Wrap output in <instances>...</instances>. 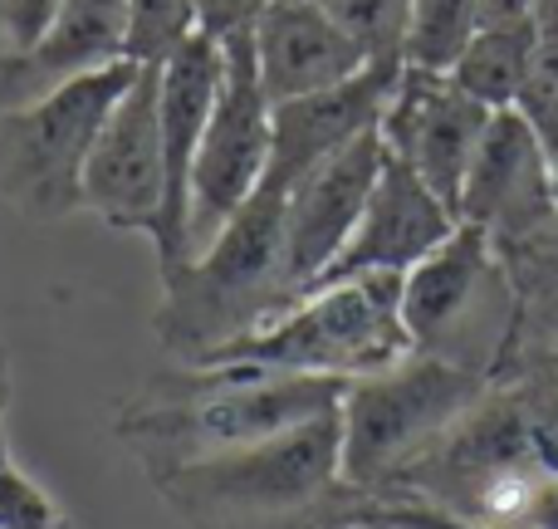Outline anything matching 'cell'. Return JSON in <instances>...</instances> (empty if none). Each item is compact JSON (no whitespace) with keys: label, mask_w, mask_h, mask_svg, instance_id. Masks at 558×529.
Here are the masks:
<instances>
[{"label":"cell","mask_w":558,"mask_h":529,"mask_svg":"<svg viewBox=\"0 0 558 529\" xmlns=\"http://www.w3.org/2000/svg\"><path fill=\"white\" fill-rule=\"evenodd\" d=\"M348 377L279 373L260 363H206L186 373L147 377V387L118 412L113 436L133 446L147 476L182 461L255 446L299 422L338 412Z\"/></svg>","instance_id":"6da1fadb"},{"label":"cell","mask_w":558,"mask_h":529,"mask_svg":"<svg viewBox=\"0 0 558 529\" xmlns=\"http://www.w3.org/2000/svg\"><path fill=\"white\" fill-rule=\"evenodd\" d=\"M192 529H304L348 501L343 422L324 412L255 446L147 476Z\"/></svg>","instance_id":"7a4b0ae2"},{"label":"cell","mask_w":558,"mask_h":529,"mask_svg":"<svg viewBox=\"0 0 558 529\" xmlns=\"http://www.w3.org/2000/svg\"><path fill=\"white\" fill-rule=\"evenodd\" d=\"M299 299L284 275V192L260 187L206 251L162 275L153 334L186 368H202L226 344L265 328Z\"/></svg>","instance_id":"3957f363"},{"label":"cell","mask_w":558,"mask_h":529,"mask_svg":"<svg viewBox=\"0 0 558 529\" xmlns=\"http://www.w3.org/2000/svg\"><path fill=\"white\" fill-rule=\"evenodd\" d=\"M558 476L549 442L520 397L485 393L373 501H412L456 520H520L539 481Z\"/></svg>","instance_id":"277c9868"},{"label":"cell","mask_w":558,"mask_h":529,"mask_svg":"<svg viewBox=\"0 0 558 529\" xmlns=\"http://www.w3.org/2000/svg\"><path fill=\"white\" fill-rule=\"evenodd\" d=\"M407 353H416V348L402 324V275H353L299 294L279 318L226 344L211 363L367 377L402 363Z\"/></svg>","instance_id":"5b68a950"},{"label":"cell","mask_w":558,"mask_h":529,"mask_svg":"<svg viewBox=\"0 0 558 529\" xmlns=\"http://www.w3.org/2000/svg\"><path fill=\"white\" fill-rule=\"evenodd\" d=\"M485 393L490 387L475 368L436 353H407L383 373L348 377V393L338 402L343 485L353 495L387 491V481L407 461H416Z\"/></svg>","instance_id":"8992f818"},{"label":"cell","mask_w":558,"mask_h":529,"mask_svg":"<svg viewBox=\"0 0 558 529\" xmlns=\"http://www.w3.org/2000/svg\"><path fill=\"white\" fill-rule=\"evenodd\" d=\"M137 64H118L84 74L25 108L0 113V202L35 226H54L84 212V167L94 137Z\"/></svg>","instance_id":"52a82bcc"},{"label":"cell","mask_w":558,"mask_h":529,"mask_svg":"<svg viewBox=\"0 0 558 529\" xmlns=\"http://www.w3.org/2000/svg\"><path fill=\"white\" fill-rule=\"evenodd\" d=\"M275 104L255 64V29L221 39V88L202 133L192 172V255L226 231L235 212L260 192L270 167Z\"/></svg>","instance_id":"ba28073f"},{"label":"cell","mask_w":558,"mask_h":529,"mask_svg":"<svg viewBox=\"0 0 558 529\" xmlns=\"http://www.w3.org/2000/svg\"><path fill=\"white\" fill-rule=\"evenodd\" d=\"M167 163H162V64H137L133 84L113 104L84 167V212L113 231L153 241L162 221Z\"/></svg>","instance_id":"9c48e42d"},{"label":"cell","mask_w":558,"mask_h":529,"mask_svg":"<svg viewBox=\"0 0 558 529\" xmlns=\"http://www.w3.org/2000/svg\"><path fill=\"white\" fill-rule=\"evenodd\" d=\"M490 118H495V108H485L481 98L456 88L451 74L422 69V64H402L377 133H383L387 153L402 157V163L461 216V187H465L471 157H475V147H481Z\"/></svg>","instance_id":"30bf717a"},{"label":"cell","mask_w":558,"mask_h":529,"mask_svg":"<svg viewBox=\"0 0 558 529\" xmlns=\"http://www.w3.org/2000/svg\"><path fill=\"white\" fill-rule=\"evenodd\" d=\"M383 163L387 143L373 128L284 192V275L299 294L324 279V269L338 261L348 236L357 231L367 196L383 177Z\"/></svg>","instance_id":"8fae6325"},{"label":"cell","mask_w":558,"mask_h":529,"mask_svg":"<svg viewBox=\"0 0 558 529\" xmlns=\"http://www.w3.org/2000/svg\"><path fill=\"white\" fill-rule=\"evenodd\" d=\"M221 88V39L192 35L162 64V163L167 196L162 221L153 231L157 275H172L192 261V172L202 153V133Z\"/></svg>","instance_id":"7c38bea8"},{"label":"cell","mask_w":558,"mask_h":529,"mask_svg":"<svg viewBox=\"0 0 558 529\" xmlns=\"http://www.w3.org/2000/svg\"><path fill=\"white\" fill-rule=\"evenodd\" d=\"M456 226H461V216H456L402 157L387 153L383 177H377L373 196H367V206H363V221H357V231L348 236V245L338 251V261L324 269L318 285L353 279V275H407V269L422 265Z\"/></svg>","instance_id":"4fadbf2b"},{"label":"cell","mask_w":558,"mask_h":529,"mask_svg":"<svg viewBox=\"0 0 558 529\" xmlns=\"http://www.w3.org/2000/svg\"><path fill=\"white\" fill-rule=\"evenodd\" d=\"M554 157L520 108H495L461 187V221L481 231H530L554 216Z\"/></svg>","instance_id":"5bb4252c"},{"label":"cell","mask_w":558,"mask_h":529,"mask_svg":"<svg viewBox=\"0 0 558 529\" xmlns=\"http://www.w3.org/2000/svg\"><path fill=\"white\" fill-rule=\"evenodd\" d=\"M397 74H402V64H367L363 74H353L348 84L275 104L270 167H265L260 187L289 192L304 172H314L318 163H328V157L343 153L348 143L373 133V128L383 123V108H387V98H392Z\"/></svg>","instance_id":"9a60e30c"},{"label":"cell","mask_w":558,"mask_h":529,"mask_svg":"<svg viewBox=\"0 0 558 529\" xmlns=\"http://www.w3.org/2000/svg\"><path fill=\"white\" fill-rule=\"evenodd\" d=\"M255 64L270 104L304 94H324L348 84L373 59L348 35V25L318 0H275L255 25Z\"/></svg>","instance_id":"2e32d148"},{"label":"cell","mask_w":558,"mask_h":529,"mask_svg":"<svg viewBox=\"0 0 558 529\" xmlns=\"http://www.w3.org/2000/svg\"><path fill=\"white\" fill-rule=\"evenodd\" d=\"M128 39V0H64L45 35L15 59H0V113L25 108L84 74L118 64Z\"/></svg>","instance_id":"e0dca14e"},{"label":"cell","mask_w":558,"mask_h":529,"mask_svg":"<svg viewBox=\"0 0 558 529\" xmlns=\"http://www.w3.org/2000/svg\"><path fill=\"white\" fill-rule=\"evenodd\" d=\"M490 285H495L490 231L461 221L422 265H412L402 275V324L416 353L446 358V344L481 309V294Z\"/></svg>","instance_id":"ac0fdd59"},{"label":"cell","mask_w":558,"mask_h":529,"mask_svg":"<svg viewBox=\"0 0 558 529\" xmlns=\"http://www.w3.org/2000/svg\"><path fill=\"white\" fill-rule=\"evenodd\" d=\"M539 39H544L539 20L481 25L471 39H465V49L456 55V64L446 69V74H451L456 88H465L471 98H481L485 108H514Z\"/></svg>","instance_id":"d6986e66"},{"label":"cell","mask_w":558,"mask_h":529,"mask_svg":"<svg viewBox=\"0 0 558 529\" xmlns=\"http://www.w3.org/2000/svg\"><path fill=\"white\" fill-rule=\"evenodd\" d=\"M475 29H481V0H416L412 35H407V64L446 74Z\"/></svg>","instance_id":"ffe728a7"},{"label":"cell","mask_w":558,"mask_h":529,"mask_svg":"<svg viewBox=\"0 0 558 529\" xmlns=\"http://www.w3.org/2000/svg\"><path fill=\"white\" fill-rule=\"evenodd\" d=\"M192 35H202L192 0H128V64H167Z\"/></svg>","instance_id":"44dd1931"},{"label":"cell","mask_w":558,"mask_h":529,"mask_svg":"<svg viewBox=\"0 0 558 529\" xmlns=\"http://www.w3.org/2000/svg\"><path fill=\"white\" fill-rule=\"evenodd\" d=\"M412 5L416 0H328V10L343 20L373 64H407Z\"/></svg>","instance_id":"7402d4cb"},{"label":"cell","mask_w":558,"mask_h":529,"mask_svg":"<svg viewBox=\"0 0 558 529\" xmlns=\"http://www.w3.org/2000/svg\"><path fill=\"white\" fill-rule=\"evenodd\" d=\"M524 118L534 123V133L544 137L549 157L558 163V35H544L539 49H534V64L524 74V88L514 98Z\"/></svg>","instance_id":"603a6c76"},{"label":"cell","mask_w":558,"mask_h":529,"mask_svg":"<svg viewBox=\"0 0 558 529\" xmlns=\"http://www.w3.org/2000/svg\"><path fill=\"white\" fill-rule=\"evenodd\" d=\"M0 529H74L45 485H35L15 461L0 466Z\"/></svg>","instance_id":"cb8c5ba5"},{"label":"cell","mask_w":558,"mask_h":529,"mask_svg":"<svg viewBox=\"0 0 558 529\" xmlns=\"http://www.w3.org/2000/svg\"><path fill=\"white\" fill-rule=\"evenodd\" d=\"M64 0H0V59H15L45 35Z\"/></svg>","instance_id":"d4e9b609"},{"label":"cell","mask_w":558,"mask_h":529,"mask_svg":"<svg viewBox=\"0 0 558 529\" xmlns=\"http://www.w3.org/2000/svg\"><path fill=\"white\" fill-rule=\"evenodd\" d=\"M196 5V29L211 39H231L260 25V15L275 0H192Z\"/></svg>","instance_id":"484cf974"},{"label":"cell","mask_w":558,"mask_h":529,"mask_svg":"<svg viewBox=\"0 0 558 529\" xmlns=\"http://www.w3.org/2000/svg\"><path fill=\"white\" fill-rule=\"evenodd\" d=\"M520 525H530V529H558V476L539 481V491H534L530 505H524Z\"/></svg>","instance_id":"4316f807"},{"label":"cell","mask_w":558,"mask_h":529,"mask_svg":"<svg viewBox=\"0 0 558 529\" xmlns=\"http://www.w3.org/2000/svg\"><path fill=\"white\" fill-rule=\"evenodd\" d=\"M510 20H539V0H481V25H510Z\"/></svg>","instance_id":"83f0119b"},{"label":"cell","mask_w":558,"mask_h":529,"mask_svg":"<svg viewBox=\"0 0 558 529\" xmlns=\"http://www.w3.org/2000/svg\"><path fill=\"white\" fill-rule=\"evenodd\" d=\"M348 495H353V491H348ZM333 520L343 525V529H412V525H387V520H373V515H357V510H348V501L338 505Z\"/></svg>","instance_id":"f1b7e54d"},{"label":"cell","mask_w":558,"mask_h":529,"mask_svg":"<svg viewBox=\"0 0 558 529\" xmlns=\"http://www.w3.org/2000/svg\"><path fill=\"white\" fill-rule=\"evenodd\" d=\"M539 29L558 35V0H539Z\"/></svg>","instance_id":"f546056e"},{"label":"cell","mask_w":558,"mask_h":529,"mask_svg":"<svg viewBox=\"0 0 558 529\" xmlns=\"http://www.w3.org/2000/svg\"><path fill=\"white\" fill-rule=\"evenodd\" d=\"M10 461V452H5V407H0V466Z\"/></svg>","instance_id":"4dcf8cb0"},{"label":"cell","mask_w":558,"mask_h":529,"mask_svg":"<svg viewBox=\"0 0 558 529\" xmlns=\"http://www.w3.org/2000/svg\"><path fill=\"white\" fill-rule=\"evenodd\" d=\"M304 529H343L338 520H318V525H304Z\"/></svg>","instance_id":"1f68e13d"},{"label":"cell","mask_w":558,"mask_h":529,"mask_svg":"<svg viewBox=\"0 0 558 529\" xmlns=\"http://www.w3.org/2000/svg\"><path fill=\"white\" fill-rule=\"evenodd\" d=\"M554 206H558V163H554Z\"/></svg>","instance_id":"d6a6232c"},{"label":"cell","mask_w":558,"mask_h":529,"mask_svg":"<svg viewBox=\"0 0 558 529\" xmlns=\"http://www.w3.org/2000/svg\"><path fill=\"white\" fill-rule=\"evenodd\" d=\"M0 363H5V348H0Z\"/></svg>","instance_id":"836d02e7"},{"label":"cell","mask_w":558,"mask_h":529,"mask_svg":"<svg viewBox=\"0 0 558 529\" xmlns=\"http://www.w3.org/2000/svg\"><path fill=\"white\" fill-rule=\"evenodd\" d=\"M318 5H328V0H318Z\"/></svg>","instance_id":"e575fe53"}]
</instances>
